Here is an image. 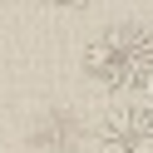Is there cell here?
<instances>
[{"mask_svg":"<svg viewBox=\"0 0 153 153\" xmlns=\"http://www.w3.org/2000/svg\"><path fill=\"white\" fill-rule=\"evenodd\" d=\"M84 74L109 94L148 89L153 84V30L143 25H109L84 45Z\"/></svg>","mask_w":153,"mask_h":153,"instance_id":"1","label":"cell"},{"mask_svg":"<svg viewBox=\"0 0 153 153\" xmlns=\"http://www.w3.org/2000/svg\"><path fill=\"white\" fill-rule=\"evenodd\" d=\"M99 153H153V109L148 104H119L94 128Z\"/></svg>","mask_w":153,"mask_h":153,"instance_id":"2","label":"cell"},{"mask_svg":"<svg viewBox=\"0 0 153 153\" xmlns=\"http://www.w3.org/2000/svg\"><path fill=\"white\" fill-rule=\"evenodd\" d=\"M50 5H64V10H79V5H89V0H50Z\"/></svg>","mask_w":153,"mask_h":153,"instance_id":"3","label":"cell"},{"mask_svg":"<svg viewBox=\"0 0 153 153\" xmlns=\"http://www.w3.org/2000/svg\"><path fill=\"white\" fill-rule=\"evenodd\" d=\"M143 104H148V109H153V84H148V99H143Z\"/></svg>","mask_w":153,"mask_h":153,"instance_id":"4","label":"cell"}]
</instances>
